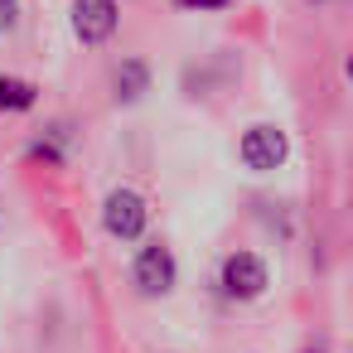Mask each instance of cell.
Returning a JSON list of instances; mask_svg holds the SVG:
<instances>
[{"label":"cell","mask_w":353,"mask_h":353,"mask_svg":"<svg viewBox=\"0 0 353 353\" xmlns=\"http://www.w3.org/2000/svg\"><path fill=\"white\" fill-rule=\"evenodd\" d=\"M102 223H107V232L117 242H136L145 232V223H150V208H145V199L136 189H112L107 203H102Z\"/></svg>","instance_id":"6da1fadb"},{"label":"cell","mask_w":353,"mask_h":353,"mask_svg":"<svg viewBox=\"0 0 353 353\" xmlns=\"http://www.w3.org/2000/svg\"><path fill=\"white\" fill-rule=\"evenodd\" d=\"M237 155H242V165H247L252 174H271V170L285 165L290 141H285V131H276V126H252V131L242 136Z\"/></svg>","instance_id":"7a4b0ae2"},{"label":"cell","mask_w":353,"mask_h":353,"mask_svg":"<svg viewBox=\"0 0 353 353\" xmlns=\"http://www.w3.org/2000/svg\"><path fill=\"white\" fill-rule=\"evenodd\" d=\"M131 276H136L141 295H170V290H174V276H179V266H174V252H170L165 242H145V247L136 252V266H131Z\"/></svg>","instance_id":"3957f363"},{"label":"cell","mask_w":353,"mask_h":353,"mask_svg":"<svg viewBox=\"0 0 353 353\" xmlns=\"http://www.w3.org/2000/svg\"><path fill=\"white\" fill-rule=\"evenodd\" d=\"M266 285H271V271L256 252H232L223 261V290L232 300H256V295H266Z\"/></svg>","instance_id":"277c9868"},{"label":"cell","mask_w":353,"mask_h":353,"mask_svg":"<svg viewBox=\"0 0 353 353\" xmlns=\"http://www.w3.org/2000/svg\"><path fill=\"white\" fill-rule=\"evenodd\" d=\"M117 0H73V34L88 44V49H97V44H107L112 34H117Z\"/></svg>","instance_id":"5b68a950"},{"label":"cell","mask_w":353,"mask_h":353,"mask_svg":"<svg viewBox=\"0 0 353 353\" xmlns=\"http://www.w3.org/2000/svg\"><path fill=\"white\" fill-rule=\"evenodd\" d=\"M145 88H150V73H145V63H141V59H126V63L117 68V102H136Z\"/></svg>","instance_id":"8992f818"},{"label":"cell","mask_w":353,"mask_h":353,"mask_svg":"<svg viewBox=\"0 0 353 353\" xmlns=\"http://www.w3.org/2000/svg\"><path fill=\"white\" fill-rule=\"evenodd\" d=\"M39 102V88L25 78H0V112H30Z\"/></svg>","instance_id":"52a82bcc"},{"label":"cell","mask_w":353,"mask_h":353,"mask_svg":"<svg viewBox=\"0 0 353 353\" xmlns=\"http://www.w3.org/2000/svg\"><path fill=\"white\" fill-rule=\"evenodd\" d=\"M20 25V0H0V34H10Z\"/></svg>","instance_id":"ba28073f"},{"label":"cell","mask_w":353,"mask_h":353,"mask_svg":"<svg viewBox=\"0 0 353 353\" xmlns=\"http://www.w3.org/2000/svg\"><path fill=\"white\" fill-rule=\"evenodd\" d=\"M189 6H199V10H223L228 0H189Z\"/></svg>","instance_id":"9c48e42d"}]
</instances>
